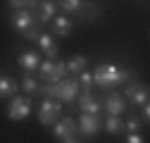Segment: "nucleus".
<instances>
[{
	"instance_id": "f257e3e1",
	"label": "nucleus",
	"mask_w": 150,
	"mask_h": 143,
	"mask_svg": "<svg viewBox=\"0 0 150 143\" xmlns=\"http://www.w3.org/2000/svg\"><path fill=\"white\" fill-rule=\"evenodd\" d=\"M38 93L48 96V98H55V100H76L79 98V81L76 79H62L57 84H45L38 88Z\"/></svg>"
},
{
	"instance_id": "f03ea898",
	"label": "nucleus",
	"mask_w": 150,
	"mask_h": 143,
	"mask_svg": "<svg viewBox=\"0 0 150 143\" xmlns=\"http://www.w3.org/2000/svg\"><path fill=\"white\" fill-rule=\"evenodd\" d=\"M119 84H122V69L115 64H100L93 72V86H98V88L110 91V88H117Z\"/></svg>"
},
{
	"instance_id": "7ed1b4c3",
	"label": "nucleus",
	"mask_w": 150,
	"mask_h": 143,
	"mask_svg": "<svg viewBox=\"0 0 150 143\" xmlns=\"http://www.w3.org/2000/svg\"><path fill=\"white\" fill-rule=\"evenodd\" d=\"M38 72H41V79L50 86V84H57V81L64 79L67 64H64V62H57V60H45V62H41Z\"/></svg>"
},
{
	"instance_id": "20e7f679",
	"label": "nucleus",
	"mask_w": 150,
	"mask_h": 143,
	"mask_svg": "<svg viewBox=\"0 0 150 143\" xmlns=\"http://www.w3.org/2000/svg\"><path fill=\"white\" fill-rule=\"evenodd\" d=\"M60 115H62V105H60V100L48 98V100L41 103V110H38V119H41V124H45V127H55V124H57V119H60Z\"/></svg>"
},
{
	"instance_id": "39448f33",
	"label": "nucleus",
	"mask_w": 150,
	"mask_h": 143,
	"mask_svg": "<svg viewBox=\"0 0 150 143\" xmlns=\"http://www.w3.org/2000/svg\"><path fill=\"white\" fill-rule=\"evenodd\" d=\"M29 112H31V98L29 96H24V98H12L10 100V107H7V117L12 119V122H24L26 117H29Z\"/></svg>"
},
{
	"instance_id": "423d86ee",
	"label": "nucleus",
	"mask_w": 150,
	"mask_h": 143,
	"mask_svg": "<svg viewBox=\"0 0 150 143\" xmlns=\"http://www.w3.org/2000/svg\"><path fill=\"white\" fill-rule=\"evenodd\" d=\"M124 100H131L134 105H148L150 100V93H148V86L143 84H129L126 86V91H124Z\"/></svg>"
},
{
	"instance_id": "0eeeda50",
	"label": "nucleus",
	"mask_w": 150,
	"mask_h": 143,
	"mask_svg": "<svg viewBox=\"0 0 150 143\" xmlns=\"http://www.w3.org/2000/svg\"><path fill=\"white\" fill-rule=\"evenodd\" d=\"M12 24H14L17 31L24 36L26 31H31V29L36 26V17H33L31 10H17V12L12 14Z\"/></svg>"
},
{
	"instance_id": "6e6552de",
	"label": "nucleus",
	"mask_w": 150,
	"mask_h": 143,
	"mask_svg": "<svg viewBox=\"0 0 150 143\" xmlns=\"http://www.w3.org/2000/svg\"><path fill=\"white\" fill-rule=\"evenodd\" d=\"M55 136H57L60 141H74L76 138V131H79V127H76V122L74 119H57V124H55Z\"/></svg>"
},
{
	"instance_id": "1a4fd4ad",
	"label": "nucleus",
	"mask_w": 150,
	"mask_h": 143,
	"mask_svg": "<svg viewBox=\"0 0 150 143\" xmlns=\"http://www.w3.org/2000/svg\"><path fill=\"white\" fill-rule=\"evenodd\" d=\"M103 107L107 110V115H110V117H122V115L126 112V100H124V96H122V93H110V96L105 98Z\"/></svg>"
},
{
	"instance_id": "9d476101",
	"label": "nucleus",
	"mask_w": 150,
	"mask_h": 143,
	"mask_svg": "<svg viewBox=\"0 0 150 143\" xmlns=\"http://www.w3.org/2000/svg\"><path fill=\"white\" fill-rule=\"evenodd\" d=\"M79 110H81V115H93V117H98L100 110H103V103L93 96V93H83V96H79Z\"/></svg>"
},
{
	"instance_id": "9b49d317",
	"label": "nucleus",
	"mask_w": 150,
	"mask_h": 143,
	"mask_svg": "<svg viewBox=\"0 0 150 143\" xmlns=\"http://www.w3.org/2000/svg\"><path fill=\"white\" fill-rule=\"evenodd\" d=\"M17 60H19V64H22V67L29 72V74H31V72H36V69L41 67V55H38L36 50H22L19 55H17Z\"/></svg>"
},
{
	"instance_id": "f8f14e48",
	"label": "nucleus",
	"mask_w": 150,
	"mask_h": 143,
	"mask_svg": "<svg viewBox=\"0 0 150 143\" xmlns=\"http://www.w3.org/2000/svg\"><path fill=\"white\" fill-rule=\"evenodd\" d=\"M36 45H38L45 55H48V60H57V52H60V48H57V43L52 41V36L50 33H41L38 38H36Z\"/></svg>"
},
{
	"instance_id": "ddd939ff",
	"label": "nucleus",
	"mask_w": 150,
	"mask_h": 143,
	"mask_svg": "<svg viewBox=\"0 0 150 143\" xmlns=\"http://www.w3.org/2000/svg\"><path fill=\"white\" fill-rule=\"evenodd\" d=\"M79 129H81V134L83 136H96L98 131H100V119L98 117H93V115H81L79 117Z\"/></svg>"
},
{
	"instance_id": "4468645a",
	"label": "nucleus",
	"mask_w": 150,
	"mask_h": 143,
	"mask_svg": "<svg viewBox=\"0 0 150 143\" xmlns=\"http://www.w3.org/2000/svg\"><path fill=\"white\" fill-rule=\"evenodd\" d=\"M19 91V81H14L12 76L0 74V98H14Z\"/></svg>"
},
{
	"instance_id": "2eb2a0df",
	"label": "nucleus",
	"mask_w": 150,
	"mask_h": 143,
	"mask_svg": "<svg viewBox=\"0 0 150 143\" xmlns=\"http://www.w3.org/2000/svg\"><path fill=\"white\" fill-rule=\"evenodd\" d=\"M52 29H55V33H57V36H69V33H71V22H69V17L57 14V17L52 19Z\"/></svg>"
},
{
	"instance_id": "dca6fc26",
	"label": "nucleus",
	"mask_w": 150,
	"mask_h": 143,
	"mask_svg": "<svg viewBox=\"0 0 150 143\" xmlns=\"http://www.w3.org/2000/svg\"><path fill=\"white\" fill-rule=\"evenodd\" d=\"M67 64V72L69 74H79V72H83L86 69V64H88V60H86V55H74L69 62H64Z\"/></svg>"
},
{
	"instance_id": "f3484780",
	"label": "nucleus",
	"mask_w": 150,
	"mask_h": 143,
	"mask_svg": "<svg viewBox=\"0 0 150 143\" xmlns=\"http://www.w3.org/2000/svg\"><path fill=\"white\" fill-rule=\"evenodd\" d=\"M38 5H41V22H50V19H55L57 3H50V0H45V3H38Z\"/></svg>"
},
{
	"instance_id": "a211bd4d",
	"label": "nucleus",
	"mask_w": 150,
	"mask_h": 143,
	"mask_svg": "<svg viewBox=\"0 0 150 143\" xmlns=\"http://www.w3.org/2000/svg\"><path fill=\"white\" fill-rule=\"evenodd\" d=\"M105 131L112 134V136L122 134V131H124V122H122L119 117H107V119H105Z\"/></svg>"
},
{
	"instance_id": "6ab92c4d",
	"label": "nucleus",
	"mask_w": 150,
	"mask_h": 143,
	"mask_svg": "<svg viewBox=\"0 0 150 143\" xmlns=\"http://www.w3.org/2000/svg\"><path fill=\"white\" fill-rule=\"evenodd\" d=\"M22 88H24L29 96H36V93H38V88H41V84L36 81L31 74H24V76H22Z\"/></svg>"
},
{
	"instance_id": "aec40b11",
	"label": "nucleus",
	"mask_w": 150,
	"mask_h": 143,
	"mask_svg": "<svg viewBox=\"0 0 150 143\" xmlns=\"http://www.w3.org/2000/svg\"><path fill=\"white\" fill-rule=\"evenodd\" d=\"M79 86L83 88V93H91V88H93V74H88V72H81Z\"/></svg>"
},
{
	"instance_id": "412c9836",
	"label": "nucleus",
	"mask_w": 150,
	"mask_h": 143,
	"mask_svg": "<svg viewBox=\"0 0 150 143\" xmlns=\"http://www.w3.org/2000/svg\"><path fill=\"white\" fill-rule=\"evenodd\" d=\"M83 5H86V3H79V0H64V3H60V7H62L64 12H79Z\"/></svg>"
},
{
	"instance_id": "4be33fe9",
	"label": "nucleus",
	"mask_w": 150,
	"mask_h": 143,
	"mask_svg": "<svg viewBox=\"0 0 150 143\" xmlns=\"http://www.w3.org/2000/svg\"><path fill=\"white\" fill-rule=\"evenodd\" d=\"M141 119L138 117H131V119H126V124H124V129H129V134H138V129H141Z\"/></svg>"
},
{
	"instance_id": "5701e85b",
	"label": "nucleus",
	"mask_w": 150,
	"mask_h": 143,
	"mask_svg": "<svg viewBox=\"0 0 150 143\" xmlns=\"http://www.w3.org/2000/svg\"><path fill=\"white\" fill-rule=\"evenodd\" d=\"M126 143H145V138L141 134H129L126 136Z\"/></svg>"
},
{
	"instance_id": "b1692460",
	"label": "nucleus",
	"mask_w": 150,
	"mask_h": 143,
	"mask_svg": "<svg viewBox=\"0 0 150 143\" xmlns=\"http://www.w3.org/2000/svg\"><path fill=\"white\" fill-rule=\"evenodd\" d=\"M134 81V69H122V84Z\"/></svg>"
},
{
	"instance_id": "393cba45",
	"label": "nucleus",
	"mask_w": 150,
	"mask_h": 143,
	"mask_svg": "<svg viewBox=\"0 0 150 143\" xmlns=\"http://www.w3.org/2000/svg\"><path fill=\"white\" fill-rule=\"evenodd\" d=\"M148 117H150V105H143V110H141V122H148Z\"/></svg>"
},
{
	"instance_id": "a878e982",
	"label": "nucleus",
	"mask_w": 150,
	"mask_h": 143,
	"mask_svg": "<svg viewBox=\"0 0 150 143\" xmlns=\"http://www.w3.org/2000/svg\"><path fill=\"white\" fill-rule=\"evenodd\" d=\"M62 143H79V141H62Z\"/></svg>"
}]
</instances>
